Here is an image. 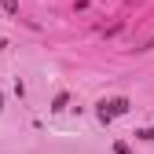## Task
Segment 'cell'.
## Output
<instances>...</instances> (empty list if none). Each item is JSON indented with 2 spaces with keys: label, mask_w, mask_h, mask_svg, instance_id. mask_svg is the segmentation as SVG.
<instances>
[{
  "label": "cell",
  "mask_w": 154,
  "mask_h": 154,
  "mask_svg": "<svg viewBox=\"0 0 154 154\" xmlns=\"http://www.w3.org/2000/svg\"><path fill=\"white\" fill-rule=\"evenodd\" d=\"M128 110V99H110V103H99V121H110L118 118V114Z\"/></svg>",
  "instance_id": "6da1fadb"
},
{
  "label": "cell",
  "mask_w": 154,
  "mask_h": 154,
  "mask_svg": "<svg viewBox=\"0 0 154 154\" xmlns=\"http://www.w3.org/2000/svg\"><path fill=\"white\" fill-rule=\"evenodd\" d=\"M0 4H4V11H8V15H15V11H18V0H0Z\"/></svg>",
  "instance_id": "7a4b0ae2"
},
{
  "label": "cell",
  "mask_w": 154,
  "mask_h": 154,
  "mask_svg": "<svg viewBox=\"0 0 154 154\" xmlns=\"http://www.w3.org/2000/svg\"><path fill=\"white\" fill-rule=\"evenodd\" d=\"M114 150H118V154H132V150H128L125 143H118V147H114Z\"/></svg>",
  "instance_id": "3957f363"
},
{
  "label": "cell",
  "mask_w": 154,
  "mask_h": 154,
  "mask_svg": "<svg viewBox=\"0 0 154 154\" xmlns=\"http://www.w3.org/2000/svg\"><path fill=\"white\" fill-rule=\"evenodd\" d=\"M140 136H143V140H154V128H147V132H140Z\"/></svg>",
  "instance_id": "277c9868"
},
{
  "label": "cell",
  "mask_w": 154,
  "mask_h": 154,
  "mask_svg": "<svg viewBox=\"0 0 154 154\" xmlns=\"http://www.w3.org/2000/svg\"><path fill=\"white\" fill-rule=\"evenodd\" d=\"M0 106H4V95H0Z\"/></svg>",
  "instance_id": "5b68a950"
}]
</instances>
